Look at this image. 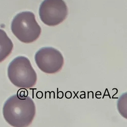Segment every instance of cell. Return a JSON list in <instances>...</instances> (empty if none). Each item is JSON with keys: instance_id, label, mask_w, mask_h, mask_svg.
<instances>
[{"instance_id": "cell-6", "label": "cell", "mask_w": 127, "mask_h": 127, "mask_svg": "<svg viewBox=\"0 0 127 127\" xmlns=\"http://www.w3.org/2000/svg\"><path fill=\"white\" fill-rule=\"evenodd\" d=\"M13 44L5 32L0 29V63L11 54Z\"/></svg>"}, {"instance_id": "cell-4", "label": "cell", "mask_w": 127, "mask_h": 127, "mask_svg": "<svg viewBox=\"0 0 127 127\" xmlns=\"http://www.w3.org/2000/svg\"><path fill=\"white\" fill-rule=\"evenodd\" d=\"M68 12L67 6L63 0H44L40 6L39 16L46 25L56 26L65 20Z\"/></svg>"}, {"instance_id": "cell-3", "label": "cell", "mask_w": 127, "mask_h": 127, "mask_svg": "<svg viewBox=\"0 0 127 127\" xmlns=\"http://www.w3.org/2000/svg\"><path fill=\"white\" fill-rule=\"evenodd\" d=\"M11 31L21 42L29 44L36 41L40 36L41 28L34 14L30 11L18 13L13 19Z\"/></svg>"}, {"instance_id": "cell-1", "label": "cell", "mask_w": 127, "mask_h": 127, "mask_svg": "<svg viewBox=\"0 0 127 127\" xmlns=\"http://www.w3.org/2000/svg\"><path fill=\"white\" fill-rule=\"evenodd\" d=\"M5 121L14 127H26L32 123L36 114L35 104L30 97L17 93L5 102L3 109Z\"/></svg>"}, {"instance_id": "cell-5", "label": "cell", "mask_w": 127, "mask_h": 127, "mask_svg": "<svg viewBox=\"0 0 127 127\" xmlns=\"http://www.w3.org/2000/svg\"><path fill=\"white\" fill-rule=\"evenodd\" d=\"M35 61L38 68L47 74H55L61 70L64 60L61 52L55 48L44 47L36 53Z\"/></svg>"}, {"instance_id": "cell-2", "label": "cell", "mask_w": 127, "mask_h": 127, "mask_svg": "<svg viewBox=\"0 0 127 127\" xmlns=\"http://www.w3.org/2000/svg\"><path fill=\"white\" fill-rule=\"evenodd\" d=\"M8 76L13 84L21 89H30L36 84L37 74L29 59L19 56L15 58L8 68Z\"/></svg>"}]
</instances>
